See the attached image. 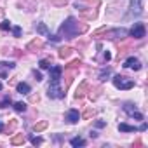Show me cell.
Masks as SVG:
<instances>
[{
    "instance_id": "2",
    "label": "cell",
    "mask_w": 148,
    "mask_h": 148,
    "mask_svg": "<svg viewBox=\"0 0 148 148\" xmlns=\"http://www.w3.org/2000/svg\"><path fill=\"white\" fill-rule=\"evenodd\" d=\"M112 82H113V86H115L117 89H122V91H129V89L134 87V80H132V79H127V77H124V75H115V77L112 79Z\"/></svg>"
},
{
    "instance_id": "5",
    "label": "cell",
    "mask_w": 148,
    "mask_h": 148,
    "mask_svg": "<svg viewBox=\"0 0 148 148\" xmlns=\"http://www.w3.org/2000/svg\"><path fill=\"white\" fill-rule=\"evenodd\" d=\"M124 110H125V113H127L129 117H132V119H136V120H143V119H145V117H143V113H139V112L136 110V106H134V105H131V103H125Z\"/></svg>"
},
{
    "instance_id": "20",
    "label": "cell",
    "mask_w": 148,
    "mask_h": 148,
    "mask_svg": "<svg viewBox=\"0 0 148 148\" xmlns=\"http://www.w3.org/2000/svg\"><path fill=\"white\" fill-rule=\"evenodd\" d=\"M11 103H12V99H11V96L7 94V96H5V98L2 99V101H0V108H5V106H9Z\"/></svg>"
},
{
    "instance_id": "13",
    "label": "cell",
    "mask_w": 148,
    "mask_h": 148,
    "mask_svg": "<svg viewBox=\"0 0 148 148\" xmlns=\"http://www.w3.org/2000/svg\"><path fill=\"white\" fill-rule=\"evenodd\" d=\"M86 91H87V84H86V82H82V84L79 86V89H77V92H75V99H80V98H84V94H86Z\"/></svg>"
},
{
    "instance_id": "15",
    "label": "cell",
    "mask_w": 148,
    "mask_h": 148,
    "mask_svg": "<svg viewBox=\"0 0 148 148\" xmlns=\"http://www.w3.org/2000/svg\"><path fill=\"white\" fill-rule=\"evenodd\" d=\"M70 145L71 146H84L86 145V139H82V138H71L70 139Z\"/></svg>"
},
{
    "instance_id": "17",
    "label": "cell",
    "mask_w": 148,
    "mask_h": 148,
    "mask_svg": "<svg viewBox=\"0 0 148 148\" xmlns=\"http://www.w3.org/2000/svg\"><path fill=\"white\" fill-rule=\"evenodd\" d=\"M26 106H28V105H26V103H23V101L14 103V110H16V112H19V113H21V112H26Z\"/></svg>"
},
{
    "instance_id": "28",
    "label": "cell",
    "mask_w": 148,
    "mask_h": 148,
    "mask_svg": "<svg viewBox=\"0 0 148 148\" xmlns=\"http://www.w3.org/2000/svg\"><path fill=\"white\" fill-rule=\"evenodd\" d=\"M51 2H52L54 5H64V4H66V0H51Z\"/></svg>"
},
{
    "instance_id": "24",
    "label": "cell",
    "mask_w": 148,
    "mask_h": 148,
    "mask_svg": "<svg viewBox=\"0 0 148 148\" xmlns=\"http://www.w3.org/2000/svg\"><path fill=\"white\" fill-rule=\"evenodd\" d=\"M30 141H32V145H35V146H37V145H42V138H38V136H32Z\"/></svg>"
},
{
    "instance_id": "16",
    "label": "cell",
    "mask_w": 148,
    "mask_h": 148,
    "mask_svg": "<svg viewBox=\"0 0 148 148\" xmlns=\"http://www.w3.org/2000/svg\"><path fill=\"white\" fill-rule=\"evenodd\" d=\"M25 143V136L23 134H16L12 139H11V145H23Z\"/></svg>"
},
{
    "instance_id": "4",
    "label": "cell",
    "mask_w": 148,
    "mask_h": 148,
    "mask_svg": "<svg viewBox=\"0 0 148 148\" xmlns=\"http://www.w3.org/2000/svg\"><path fill=\"white\" fill-rule=\"evenodd\" d=\"M129 35L132 37V38H145V35H146V28H145V25L143 23H134L132 25V28L129 30Z\"/></svg>"
},
{
    "instance_id": "31",
    "label": "cell",
    "mask_w": 148,
    "mask_h": 148,
    "mask_svg": "<svg viewBox=\"0 0 148 148\" xmlns=\"http://www.w3.org/2000/svg\"><path fill=\"white\" fill-rule=\"evenodd\" d=\"M33 75H35V80H38V82L42 80V73L40 71H33Z\"/></svg>"
},
{
    "instance_id": "11",
    "label": "cell",
    "mask_w": 148,
    "mask_h": 148,
    "mask_svg": "<svg viewBox=\"0 0 148 148\" xmlns=\"http://www.w3.org/2000/svg\"><path fill=\"white\" fill-rule=\"evenodd\" d=\"M119 131L120 132H136L138 131V127L136 125H129V124H119Z\"/></svg>"
},
{
    "instance_id": "7",
    "label": "cell",
    "mask_w": 148,
    "mask_h": 148,
    "mask_svg": "<svg viewBox=\"0 0 148 148\" xmlns=\"http://www.w3.org/2000/svg\"><path fill=\"white\" fill-rule=\"evenodd\" d=\"M139 14H143L141 0H131V11H129V16H139Z\"/></svg>"
},
{
    "instance_id": "23",
    "label": "cell",
    "mask_w": 148,
    "mask_h": 148,
    "mask_svg": "<svg viewBox=\"0 0 148 148\" xmlns=\"http://www.w3.org/2000/svg\"><path fill=\"white\" fill-rule=\"evenodd\" d=\"M38 66H40L42 70H49V68H51V63H49L47 59H40V61H38Z\"/></svg>"
},
{
    "instance_id": "10",
    "label": "cell",
    "mask_w": 148,
    "mask_h": 148,
    "mask_svg": "<svg viewBox=\"0 0 148 148\" xmlns=\"http://www.w3.org/2000/svg\"><path fill=\"white\" fill-rule=\"evenodd\" d=\"M16 91H18L19 94H30L32 89H30V86H28L26 82H19V84L16 86Z\"/></svg>"
},
{
    "instance_id": "21",
    "label": "cell",
    "mask_w": 148,
    "mask_h": 148,
    "mask_svg": "<svg viewBox=\"0 0 148 148\" xmlns=\"http://www.w3.org/2000/svg\"><path fill=\"white\" fill-rule=\"evenodd\" d=\"M11 28H12L11 21H2V23H0V30H2V32H7V30H11Z\"/></svg>"
},
{
    "instance_id": "3",
    "label": "cell",
    "mask_w": 148,
    "mask_h": 148,
    "mask_svg": "<svg viewBox=\"0 0 148 148\" xmlns=\"http://www.w3.org/2000/svg\"><path fill=\"white\" fill-rule=\"evenodd\" d=\"M47 96L52 98V99H63V98H64V91H63V87L59 86V80H51Z\"/></svg>"
},
{
    "instance_id": "8",
    "label": "cell",
    "mask_w": 148,
    "mask_h": 148,
    "mask_svg": "<svg viewBox=\"0 0 148 148\" xmlns=\"http://www.w3.org/2000/svg\"><path fill=\"white\" fill-rule=\"evenodd\" d=\"M124 68H134V70H139L141 68V63H139V59L138 58H134V56H131V58H127L125 61H124V64H122Z\"/></svg>"
},
{
    "instance_id": "33",
    "label": "cell",
    "mask_w": 148,
    "mask_h": 148,
    "mask_svg": "<svg viewBox=\"0 0 148 148\" xmlns=\"http://www.w3.org/2000/svg\"><path fill=\"white\" fill-rule=\"evenodd\" d=\"M92 113H94V110H87V112L84 113V119H89V117H91Z\"/></svg>"
},
{
    "instance_id": "34",
    "label": "cell",
    "mask_w": 148,
    "mask_h": 148,
    "mask_svg": "<svg viewBox=\"0 0 148 148\" xmlns=\"http://www.w3.org/2000/svg\"><path fill=\"white\" fill-rule=\"evenodd\" d=\"M4 131V124H2V120H0V132Z\"/></svg>"
},
{
    "instance_id": "35",
    "label": "cell",
    "mask_w": 148,
    "mask_h": 148,
    "mask_svg": "<svg viewBox=\"0 0 148 148\" xmlns=\"http://www.w3.org/2000/svg\"><path fill=\"white\" fill-rule=\"evenodd\" d=\"M0 91H2V82H0Z\"/></svg>"
},
{
    "instance_id": "30",
    "label": "cell",
    "mask_w": 148,
    "mask_h": 148,
    "mask_svg": "<svg viewBox=\"0 0 148 148\" xmlns=\"http://www.w3.org/2000/svg\"><path fill=\"white\" fill-rule=\"evenodd\" d=\"M106 125V122H103V120H96V127L98 129H101V127H105Z\"/></svg>"
},
{
    "instance_id": "18",
    "label": "cell",
    "mask_w": 148,
    "mask_h": 148,
    "mask_svg": "<svg viewBox=\"0 0 148 148\" xmlns=\"http://www.w3.org/2000/svg\"><path fill=\"white\" fill-rule=\"evenodd\" d=\"M45 127H47V122H45V120H42V122H38V124H35V125H33V131H35V132H40V131H44Z\"/></svg>"
},
{
    "instance_id": "9",
    "label": "cell",
    "mask_w": 148,
    "mask_h": 148,
    "mask_svg": "<svg viewBox=\"0 0 148 148\" xmlns=\"http://www.w3.org/2000/svg\"><path fill=\"white\" fill-rule=\"evenodd\" d=\"M61 73H63L61 66H51L49 68V79L51 80H61Z\"/></svg>"
},
{
    "instance_id": "19",
    "label": "cell",
    "mask_w": 148,
    "mask_h": 148,
    "mask_svg": "<svg viewBox=\"0 0 148 148\" xmlns=\"http://www.w3.org/2000/svg\"><path fill=\"white\" fill-rule=\"evenodd\" d=\"M108 77H110V68H106V70H101V73H99V80H101V82H105Z\"/></svg>"
},
{
    "instance_id": "27",
    "label": "cell",
    "mask_w": 148,
    "mask_h": 148,
    "mask_svg": "<svg viewBox=\"0 0 148 148\" xmlns=\"http://www.w3.org/2000/svg\"><path fill=\"white\" fill-rule=\"evenodd\" d=\"M0 64H2V66H5V68H9V70H11V68H14V66H16V64H14V63H12V61H9V63H7V61H5V63H0Z\"/></svg>"
},
{
    "instance_id": "22",
    "label": "cell",
    "mask_w": 148,
    "mask_h": 148,
    "mask_svg": "<svg viewBox=\"0 0 148 148\" xmlns=\"http://www.w3.org/2000/svg\"><path fill=\"white\" fill-rule=\"evenodd\" d=\"M40 47H42V42L40 40H33V42L28 44V49H40Z\"/></svg>"
},
{
    "instance_id": "29",
    "label": "cell",
    "mask_w": 148,
    "mask_h": 148,
    "mask_svg": "<svg viewBox=\"0 0 148 148\" xmlns=\"http://www.w3.org/2000/svg\"><path fill=\"white\" fill-rule=\"evenodd\" d=\"M103 59H105V61H110V59H112V54H110L108 51H105V52H103Z\"/></svg>"
},
{
    "instance_id": "12",
    "label": "cell",
    "mask_w": 148,
    "mask_h": 148,
    "mask_svg": "<svg viewBox=\"0 0 148 148\" xmlns=\"http://www.w3.org/2000/svg\"><path fill=\"white\" fill-rule=\"evenodd\" d=\"M71 52H73V49H71V47H61V49H59V52H58V56H59L61 59H64V58H70V56H71Z\"/></svg>"
},
{
    "instance_id": "32",
    "label": "cell",
    "mask_w": 148,
    "mask_h": 148,
    "mask_svg": "<svg viewBox=\"0 0 148 148\" xmlns=\"http://www.w3.org/2000/svg\"><path fill=\"white\" fill-rule=\"evenodd\" d=\"M146 129H148V125H146V122H143V124H141V125L138 127V131H141V132H143V131H146Z\"/></svg>"
},
{
    "instance_id": "26",
    "label": "cell",
    "mask_w": 148,
    "mask_h": 148,
    "mask_svg": "<svg viewBox=\"0 0 148 148\" xmlns=\"http://www.w3.org/2000/svg\"><path fill=\"white\" fill-rule=\"evenodd\" d=\"M11 30H12V35L14 37H21V28L19 26H12Z\"/></svg>"
},
{
    "instance_id": "6",
    "label": "cell",
    "mask_w": 148,
    "mask_h": 148,
    "mask_svg": "<svg viewBox=\"0 0 148 148\" xmlns=\"http://www.w3.org/2000/svg\"><path fill=\"white\" fill-rule=\"evenodd\" d=\"M80 119H82V115H80L79 110H75V108L68 110V112H66V117H64V120H66L68 124H77Z\"/></svg>"
},
{
    "instance_id": "1",
    "label": "cell",
    "mask_w": 148,
    "mask_h": 148,
    "mask_svg": "<svg viewBox=\"0 0 148 148\" xmlns=\"http://www.w3.org/2000/svg\"><path fill=\"white\" fill-rule=\"evenodd\" d=\"M84 32H87V25H82V26L79 28V23H77L75 18H68V19L61 25V28H59V37L75 38L79 33H84Z\"/></svg>"
},
{
    "instance_id": "14",
    "label": "cell",
    "mask_w": 148,
    "mask_h": 148,
    "mask_svg": "<svg viewBox=\"0 0 148 148\" xmlns=\"http://www.w3.org/2000/svg\"><path fill=\"white\" fill-rule=\"evenodd\" d=\"M37 33H40V35H45V37H49V35H51V32L47 30V26H45L44 23H38V25H37Z\"/></svg>"
},
{
    "instance_id": "25",
    "label": "cell",
    "mask_w": 148,
    "mask_h": 148,
    "mask_svg": "<svg viewBox=\"0 0 148 148\" xmlns=\"http://www.w3.org/2000/svg\"><path fill=\"white\" fill-rule=\"evenodd\" d=\"M79 64H80V59H77V61H71V63L68 64V70H75V68H79Z\"/></svg>"
}]
</instances>
